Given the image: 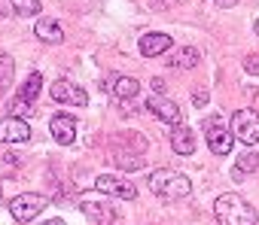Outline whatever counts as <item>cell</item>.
I'll use <instances>...</instances> for the list:
<instances>
[{
	"label": "cell",
	"instance_id": "ba28073f",
	"mask_svg": "<svg viewBox=\"0 0 259 225\" xmlns=\"http://www.w3.org/2000/svg\"><path fill=\"white\" fill-rule=\"evenodd\" d=\"M25 140H31V125L22 116L0 119V143H25Z\"/></svg>",
	"mask_w": 259,
	"mask_h": 225
},
{
	"label": "cell",
	"instance_id": "44dd1931",
	"mask_svg": "<svg viewBox=\"0 0 259 225\" xmlns=\"http://www.w3.org/2000/svg\"><path fill=\"white\" fill-rule=\"evenodd\" d=\"M40 88H43V76L34 70L28 79H25V85H22V97L31 103V100H37V94H40Z\"/></svg>",
	"mask_w": 259,
	"mask_h": 225
},
{
	"label": "cell",
	"instance_id": "d4e9b609",
	"mask_svg": "<svg viewBox=\"0 0 259 225\" xmlns=\"http://www.w3.org/2000/svg\"><path fill=\"white\" fill-rule=\"evenodd\" d=\"M150 4H153L156 10H171V7H177V4H183V0H150Z\"/></svg>",
	"mask_w": 259,
	"mask_h": 225
},
{
	"label": "cell",
	"instance_id": "52a82bcc",
	"mask_svg": "<svg viewBox=\"0 0 259 225\" xmlns=\"http://www.w3.org/2000/svg\"><path fill=\"white\" fill-rule=\"evenodd\" d=\"M147 109L153 112L156 119H162L165 125H183V112H180V106L174 103V100H168L165 94H150V100H147Z\"/></svg>",
	"mask_w": 259,
	"mask_h": 225
},
{
	"label": "cell",
	"instance_id": "277c9868",
	"mask_svg": "<svg viewBox=\"0 0 259 225\" xmlns=\"http://www.w3.org/2000/svg\"><path fill=\"white\" fill-rule=\"evenodd\" d=\"M46 204H49V198L34 195V192H25V195H16V198L10 201V213H13L16 222H34V219L46 210Z\"/></svg>",
	"mask_w": 259,
	"mask_h": 225
},
{
	"label": "cell",
	"instance_id": "3957f363",
	"mask_svg": "<svg viewBox=\"0 0 259 225\" xmlns=\"http://www.w3.org/2000/svg\"><path fill=\"white\" fill-rule=\"evenodd\" d=\"M204 137H207V146L213 155H229L232 152V143H235V134L229 128V119L223 112H213L204 122Z\"/></svg>",
	"mask_w": 259,
	"mask_h": 225
},
{
	"label": "cell",
	"instance_id": "cb8c5ba5",
	"mask_svg": "<svg viewBox=\"0 0 259 225\" xmlns=\"http://www.w3.org/2000/svg\"><path fill=\"white\" fill-rule=\"evenodd\" d=\"M13 112H16V116H22V119H25V116H28V100H25V97H19V100L13 103Z\"/></svg>",
	"mask_w": 259,
	"mask_h": 225
},
{
	"label": "cell",
	"instance_id": "7c38bea8",
	"mask_svg": "<svg viewBox=\"0 0 259 225\" xmlns=\"http://www.w3.org/2000/svg\"><path fill=\"white\" fill-rule=\"evenodd\" d=\"M171 46H174V40H171L168 34H162V31H153V34H144V40H141V55H147V58H156V55H165Z\"/></svg>",
	"mask_w": 259,
	"mask_h": 225
},
{
	"label": "cell",
	"instance_id": "e0dca14e",
	"mask_svg": "<svg viewBox=\"0 0 259 225\" xmlns=\"http://www.w3.org/2000/svg\"><path fill=\"white\" fill-rule=\"evenodd\" d=\"M198 61H201V55H198V49H192V46H183V49H177V52L168 58V64H171V67H180V70H192Z\"/></svg>",
	"mask_w": 259,
	"mask_h": 225
},
{
	"label": "cell",
	"instance_id": "9a60e30c",
	"mask_svg": "<svg viewBox=\"0 0 259 225\" xmlns=\"http://www.w3.org/2000/svg\"><path fill=\"white\" fill-rule=\"evenodd\" d=\"M34 34L43 40V43H61L64 40V31L55 19H37L34 22Z\"/></svg>",
	"mask_w": 259,
	"mask_h": 225
},
{
	"label": "cell",
	"instance_id": "4316f807",
	"mask_svg": "<svg viewBox=\"0 0 259 225\" xmlns=\"http://www.w3.org/2000/svg\"><path fill=\"white\" fill-rule=\"evenodd\" d=\"M192 100H195V106H204V103H207V91H201V88H198V91L192 94Z\"/></svg>",
	"mask_w": 259,
	"mask_h": 225
},
{
	"label": "cell",
	"instance_id": "ffe728a7",
	"mask_svg": "<svg viewBox=\"0 0 259 225\" xmlns=\"http://www.w3.org/2000/svg\"><path fill=\"white\" fill-rule=\"evenodd\" d=\"M253 171H259V155L256 152H244L238 158V164H235V180H241L244 174H253Z\"/></svg>",
	"mask_w": 259,
	"mask_h": 225
},
{
	"label": "cell",
	"instance_id": "2e32d148",
	"mask_svg": "<svg viewBox=\"0 0 259 225\" xmlns=\"http://www.w3.org/2000/svg\"><path fill=\"white\" fill-rule=\"evenodd\" d=\"M171 146H174V152H180V155H192V152H195V134H192L186 125H177L174 134H171Z\"/></svg>",
	"mask_w": 259,
	"mask_h": 225
},
{
	"label": "cell",
	"instance_id": "f546056e",
	"mask_svg": "<svg viewBox=\"0 0 259 225\" xmlns=\"http://www.w3.org/2000/svg\"><path fill=\"white\" fill-rule=\"evenodd\" d=\"M46 225H64V222H61V219H52V222H46Z\"/></svg>",
	"mask_w": 259,
	"mask_h": 225
},
{
	"label": "cell",
	"instance_id": "4fadbf2b",
	"mask_svg": "<svg viewBox=\"0 0 259 225\" xmlns=\"http://www.w3.org/2000/svg\"><path fill=\"white\" fill-rule=\"evenodd\" d=\"M113 143H116V152H132V149H135V155H141V152L147 149V140H144V134H138V131H122V134L113 137Z\"/></svg>",
	"mask_w": 259,
	"mask_h": 225
},
{
	"label": "cell",
	"instance_id": "30bf717a",
	"mask_svg": "<svg viewBox=\"0 0 259 225\" xmlns=\"http://www.w3.org/2000/svg\"><path fill=\"white\" fill-rule=\"evenodd\" d=\"M52 97H55L58 103H73V106H85V103H89L85 91H82L76 82H70V79H55V82H52Z\"/></svg>",
	"mask_w": 259,
	"mask_h": 225
},
{
	"label": "cell",
	"instance_id": "4dcf8cb0",
	"mask_svg": "<svg viewBox=\"0 0 259 225\" xmlns=\"http://www.w3.org/2000/svg\"><path fill=\"white\" fill-rule=\"evenodd\" d=\"M253 31H256V37H259V19H256V25H253Z\"/></svg>",
	"mask_w": 259,
	"mask_h": 225
},
{
	"label": "cell",
	"instance_id": "7402d4cb",
	"mask_svg": "<svg viewBox=\"0 0 259 225\" xmlns=\"http://www.w3.org/2000/svg\"><path fill=\"white\" fill-rule=\"evenodd\" d=\"M116 164H119L122 171H141L147 161H144L141 155H132V152H116Z\"/></svg>",
	"mask_w": 259,
	"mask_h": 225
},
{
	"label": "cell",
	"instance_id": "ac0fdd59",
	"mask_svg": "<svg viewBox=\"0 0 259 225\" xmlns=\"http://www.w3.org/2000/svg\"><path fill=\"white\" fill-rule=\"evenodd\" d=\"M138 91H141V85H138L135 76H119V79L113 82V94H116L119 100H132V97H138Z\"/></svg>",
	"mask_w": 259,
	"mask_h": 225
},
{
	"label": "cell",
	"instance_id": "603a6c76",
	"mask_svg": "<svg viewBox=\"0 0 259 225\" xmlns=\"http://www.w3.org/2000/svg\"><path fill=\"white\" fill-rule=\"evenodd\" d=\"M244 70L253 73V76H259V55H247L244 58Z\"/></svg>",
	"mask_w": 259,
	"mask_h": 225
},
{
	"label": "cell",
	"instance_id": "83f0119b",
	"mask_svg": "<svg viewBox=\"0 0 259 225\" xmlns=\"http://www.w3.org/2000/svg\"><path fill=\"white\" fill-rule=\"evenodd\" d=\"M165 91V79H153V94H162Z\"/></svg>",
	"mask_w": 259,
	"mask_h": 225
},
{
	"label": "cell",
	"instance_id": "8992f818",
	"mask_svg": "<svg viewBox=\"0 0 259 225\" xmlns=\"http://www.w3.org/2000/svg\"><path fill=\"white\" fill-rule=\"evenodd\" d=\"M95 189L104 192V195L122 198V201H135V198H138V189L128 183L125 177H116V174H101V177L95 180Z\"/></svg>",
	"mask_w": 259,
	"mask_h": 225
},
{
	"label": "cell",
	"instance_id": "484cf974",
	"mask_svg": "<svg viewBox=\"0 0 259 225\" xmlns=\"http://www.w3.org/2000/svg\"><path fill=\"white\" fill-rule=\"evenodd\" d=\"M0 161H4V164H10V167H19V164H22V155H4Z\"/></svg>",
	"mask_w": 259,
	"mask_h": 225
},
{
	"label": "cell",
	"instance_id": "f1b7e54d",
	"mask_svg": "<svg viewBox=\"0 0 259 225\" xmlns=\"http://www.w3.org/2000/svg\"><path fill=\"white\" fill-rule=\"evenodd\" d=\"M235 4H238V0H217V7H220V10H232Z\"/></svg>",
	"mask_w": 259,
	"mask_h": 225
},
{
	"label": "cell",
	"instance_id": "7a4b0ae2",
	"mask_svg": "<svg viewBox=\"0 0 259 225\" xmlns=\"http://www.w3.org/2000/svg\"><path fill=\"white\" fill-rule=\"evenodd\" d=\"M150 192L159 195L162 201H180L192 192V183L189 177H183L180 171H171V167H159L153 177H150Z\"/></svg>",
	"mask_w": 259,
	"mask_h": 225
},
{
	"label": "cell",
	"instance_id": "5bb4252c",
	"mask_svg": "<svg viewBox=\"0 0 259 225\" xmlns=\"http://www.w3.org/2000/svg\"><path fill=\"white\" fill-rule=\"evenodd\" d=\"M7 10L13 16L31 19V16H40V0H0V16H4Z\"/></svg>",
	"mask_w": 259,
	"mask_h": 225
},
{
	"label": "cell",
	"instance_id": "5b68a950",
	"mask_svg": "<svg viewBox=\"0 0 259 225\" xmlns=\"http://www.w3.org/2000/svg\"><path fill=\"white\" fill-rule=\"evenodd\" d=\"M232 134H235L241 143H247V146L259 143V112H253V109H238L235 116H232Z\"/></svg>",
	"mask_w": 259,
	"mask_h": 225
},
{
	"label": "cell",
	"instance_id": "9c48e42d",
	"mask_svg": "<svg viewBox=\"0 0 259 225\" xmlns=\"http://www.w3.org/2000/svg\"><path fill=\"white\" fill-rule=\"evenodd\" d=\"M79 207H82V213H85L95 225H113V222H116V210H113L110 201H95V198L82 195Z\"/></svg>",
	"mask_w": 259,
	"mask_h": 225
},
{
	"label": "cell",
	"instance_id": "6da1fadb",
	"mask_svg": "<svg viewBox=\"0 0 259 225\" xmlns=\"http://www.w3.org/2000/svg\"><path fill=\"white\" fill-rule=\"evenodd\" d=\"M213 216L220 225H256L259 213L253 210V204H247L238 192H226L213 201Z\"/></svg>",
	"mask_w": 259,
	"mask_h": 225
},
{
	"label": "cell",
	"instance_id": "8fae6325",
	"mask_svg": "<svg viewBox=\"0 0 259 225\" xmlns=\"http://www.w3.org/2000/svg\"><path fill=\"white\" fill-rule=\"evenodd\" d=\"M49 131L61 146H70L76 140V119L67 116V112H58V116H52V122H49Z\"/></svg>",
	"mask_w": 259,
	"mask_h": 225
},
{
	"label": "cell",
	"instance_id": "d6986e66",
	"mask_svg": "<svg viewBox=\"0 0 259 225\" xmlns=\"http://www.w3.org/2000/svg\"><path fill=\"white\" fill-rule=\"evenodd\" d=\"M13 76H16V64L10 55H0V97H4L13 85Z\"/></svg>",
	"mask_w": 259,
	"mask_h": 225
}]
</instances>
